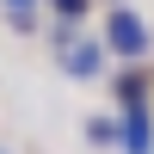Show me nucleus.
Here are the masks:
<instances>
[{
  "instance_id": "obj_1",
  "label": "nucleus",
  "mask_w": 154,
  "mask_h": 154,
  "mask_svg": "<svg viewBox=\"0 0 154 154\" xmlns=\"http://www.w3.org/2000/svg\"><path fill=\"white\" fill-rule=\"evenodd\" d=\"M105 43L117 49V56H142V49H148V25L136 19V12H111V25H105Z\"/></svg>"
},
{
  "instance_id": "obj_2",
  "label": "nucleus",
  "mask_w": 154,
  "mask_h": 154,
  "mask_svg": "<svg viewBox=\"0 0 154 154\" xmlns=\"http://www.w3.org/2000/svg\"><path fill=\"white\" fill-rule=\"evenodd\" d=\"M117 136H123V148H130V154H148V111L136 105L130 117H123V130H117Z\"/></svg>"
},
{
  "instance_id": "obj_3",
  "label": "nucleus",
  "mask_w": 154,
  "mask_h": 154,
  "mask_svg": "<svg viewBox=\"0 0 154 154\" xmlns=\"http://www.w3.org/2000/svg\"><path fill=\"white\" fill-rule=\"evenodd\" d=\"M68 74H80V80L99 74V43H80V49H74V56H68Z\"/></svg>"
},
{
  "instance_id": "obj_4",
  "label": "nucleus",
  "mask_w": 154,
  "mask_h": 154,
  "mask_svg": "<svg viewBox=\"0 0 154 154\" xmlns=\"http://www.w3.org/2000/svg\"><path fill=\"white\" fill-rule=\"evenodd\" d=\"M56 12H62V19H80V12H86V0H56Z\"/></svg>"
},
{
  "instance_id": "obj_5",
  "label": "nucleus",
  "mask_w": 154,
  "mask_h": 154,
  "mask_svg": "<svg viewBox=\"0 0 154 154\" xmlns=\"http://www.w3.org/2000/svg\"><path fill=\"white\" fill-rule=\"evenodd\" d=\"M6 6H12V19H19V12H31V6H37V0H6Z\"/></svg>"
}]
</instances>
